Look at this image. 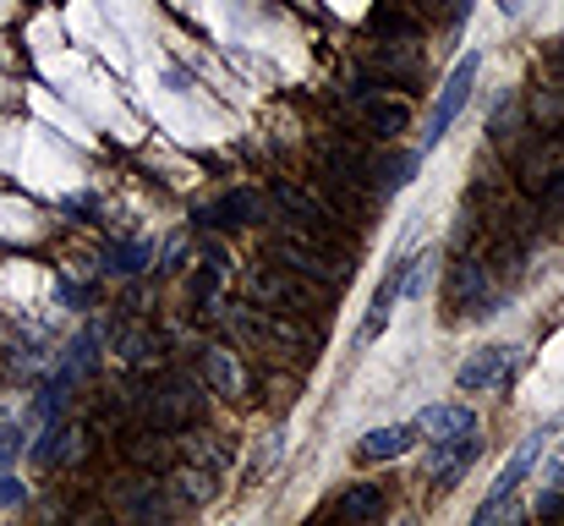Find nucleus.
<instances>
[{
    "instance_id": "obj_1",
    "label": "nucleus",
    "mask_w": 564,
    "mask_h": 526,
    "mask_svg": "<svg viewBox=\"0 0 564 526\" xmlns=\"http://www.w3.org/2000/svg\"><path fill=\"white\" fill-rule=\"evenodd\" d=\"M324 286L318 280H307V275H296V269H285V264H263V269H252L247 275V302H258V308H274V313H291V319H307V313H318L324 308Z\"/></svg>"
},
{
    "instance_id": "obj_2",
    "label": "nucleus",
    "mask_w": 564,
    "mask_h": 526,
    "mask_svg": "<svg viewBox=\"0 0 564 526\" xmlns=\"http://www.w3.org/2000/svg\"><path fill=\"white\" fill-rule=\"evenodd\" d=\"M225 324H230V335H241L247 346H258L263 356H291V351H313V330L302 324V319H291V313H274V308H230L225 313Z\"/></svg>"
},
{
    "instance_id": "obj_3",
    "label": "nucleus",
    "mask_w": 564,
    "mask_h": 526,
    "mask_svg": "<svg viewBox=\"0 0 564 526\" xmlns=\"http://www.w3.org/2000/svg\"><path fill=\"white\" fill-rule=\"evenodd\" d=\"M197 411H203V389L192 378H160L154 389L138 395V417L160 433H187Z\"/></svg>"
},
{
    "instance_id": "obj_4",
    "label": "nucleus",
    "mask_w": 564,
    "mask_h": 526,
    "mask_svg": "<svg viewBox=\"0 0 564 526\" xmlns=\"http://www.w3.org/2000/svg\"><path fill=\"white\" fill-rule=\"evenodd\" d=\"M499 297H505V286L494 280V269L471 247H460V258L449 264V308L466 313V319H494Z\"/></svg>"
},
{
    "instance_id": "obj_5",
    "label": "nucleus",
    "mask_w": 564,
    "mask_h": 526,
    "mask_svg": "<svg viewBox=\"0 0 564 526\" xmlns=\"http://www.w3.org/2000/svg\"><path fill=\"white\" fill-rule=\"evenodd\" d=\"M269 258L285 264V269H296V275H307V280H318L324 291H340L346 275H351L346 258H335V253H324V247H313V241H302V236H280V241L269 247Z\"/></svg>"
},
{
    "instance_id": "obj_6",
    "label": "nucleus",
    "mask_w": 564,
    "mask_h": 526,
    "mask_svg": "<svg viewBox=\"0 0 564 526\" xmlns=\"http://www.w3.org/2000/svg\"><path fill=\"white\" fill-rule=\"evenodd\" d=\"M560 171H564V138H554V132L527 138V143L516 149V186H521L527 197H543Z\"/></svg>"
},
{
    "instance_id": "obj_7",
    "label": "nucleus",
    "mask_w": 564,
    "mask_h": 526,
    "mask_svg": "<svg viewBox=\"0 0 564 526\" xmlns=\"http://www.w3.org/2000/svg\"><path fill=\"white\" fill-rule=\"evenodd\" d=\"M477 66H482V55L477 50H466L460 61H455V72H449V83H444V94H438V105H433V116H427V127H422V154L449 132V121L466 110V94H471V83H477Z\"/></svg>"
},
{
    "instance_id": "obj_8",
    "label": "nucleus",
    "mask_w": 564,
    "mask_h": 526,
    "mask_svg": "<svg viewBox=\"0 0 564 526\" xmlns=\"http://www.w3.org/2000/svg\"><path fill=\"white\" fill-rule=\"evenodd\" d=\"M477 455H482V439H477V428L471 433H460V439H444V444H433L427 450V477H433V489H455L471 466H477Z\"/></svg>"
},
{
    "instance_id": "obj_9",
    "label": "nucleus",
    "mask_w": 564,
    "mask_h": 526,
    "mask_svg": "<svg viewBox=\"0 0 564 526\" xmlns=\"http://www.w3.org/2000/svg\"><path fill=\"white\" fill-rule=\"evenodd\" d=\"M351 105H357V121L373 132L378 143L400 138V132H405V121H411V110H405L400 99L378 94V88H351Z\"/></svg>"
},
{
    "instance_id": "obj_10",
    "label": "nucleus",
    "mask_w": 564,
    "mask_h": 526,
    "mask_svg": "<svg viewBox=\"0 0 564 526\" xmlns=\"http://www.w3.org/2000/svg\"><path fill=\"white\" fill-rule=\"evenodd\" d=\"M521 356H510V346H482V351H471L466 362H460V373H455V384L466 389V395H477V389H494L510 367H516Z\"/></svg>"
},
{
    "instance_id": "obj_11",
    "label": "nucleus",
    "mask_w": 564,
    "mask_h": 526,
    "mask_svg": "<svg viewBox=\"0 0 564 526\" xmlns=\"http://www.w3.org/2000/svg\"><path fill=\"white\" fill-rule=\"evenodd\" d=\"M127 461L143 472V477H171V466H176V450H171V439L160 433V428H143V433H127Z\"/></svg>"
},
{
    "instance_id": "obj_12",
    "label": "nucleus",
    "mask_w": 564,
    "mask_h": 526,
    "mask_svg": "<svg viewBox=\"0 0 564 526\" xmlns=\"http://www.w3.org/2000/svg\"><path fill=\"white\" fill-rule=\"evenodd\" d=\"M203 219H208V225H258V219H269V197L252 192V186H236V192H225Z\"/></svg>"
},
{
    "instance_id": "obj_13",
    "label": "nucleus",
    "mask_w": 564,
    "mask_h": 526,
    "mask_svg": "<svg viewBox=\"0 0 564 526\" xmlns=\"http://www.w3.org/2000/svg\"><path fill=\"white\" fill-rule=\"evenodd\" d=\"M471 428H477V417H471L466 406H427V411L416 417V433H422L427 444L460 439V433H471Z\"/></svg>"
},
{
    "instance_id": "obj_14",
    "label": "nucleus",
    "mask_w": 564,
    "mask_h": 526,
    "mask_svg": "<svg viewBox=\"0 0 564 526\" xmlns=\"http://www.w3.org/2000/svg\"><path fill=\"white\" fill-rule=\"evenodd\" d=\"M368 33H373L378 44H416L422 39V17H411L405 6H378L373 17H368Z\"/></svg>"
},
{
    "instance_id": "obj_15",
    "label": "nucleus",
    "mask_w": 564,
    "mask_h": 526,
    "mask_svg": "<svg viewBox=\"0 0 564 526\" xmlns=\"http://www.w3.org/2000/svg\"><path fill=\"white\" fill-rule=\"evenodd\" d=\"M373 66H378V77H389V83H422L427 55L416 44H383L373 55Z\"/></svg>"
},
{
    "instance_id": "obj_16",
    "label": "nucleus",
    "mask_w": 564,
    "mask_h": 526,
    "mask_svg": "<svg viewBox=\"0 0 564 526\" xmlns=\"http://www.w3.org/2000/svg\"><path fill=\"white\" fill-rule=\"evenodd\" d=\"M400 286H405V253L389 264V275H383V286H378V297H373V308H368V319H362V341H373L378 330L389 324V308L400 302Z\"/></svg>"
},
{
    "instance_id": "obj_17",
    "label": "nucleus",
    "mask_w": 564,
    "mask_h": 526,
    "mask_svg": "<svg viewBox=\"0 0 564 526\" xmlns=\"http://www.w3.org/2000/svg\"><path fill=\"white\" fill-rule=\"evenodd\" d=\"M488 138H494V149L516 154V149L527 143V105H516V99H499V110H494V121H488Z\"/></svg>"
},
{
    "instance_id": "obj_18",
    "label": "nucleus",
    "mask_w": 564,
    "mask_h": 526,
    "mask_svg": "<svg viewBox=\"0 0 564 526\" xmlns=\"http://www.w3.org/2000/svg\"><path fill=\"white\" fill-rule=\"evenodd\" d=\"M543 439H549V428H538L532 439H521V450L505 461V472H499V483H494V500H510L521 483H527V472H532V461H538V450H543Z\"/></svg>"
},
{
    "instance_id": "obj_19",
    "label": "nucleus",
    "mask_w": 564,
    "mask_h": 526,
    "mask_svg": "<svg viewBox=\"0 0 564 526\" xmlns=\"http://www.w3.org/2000/svg\"><path fill=\"white\" fill-rule=\"evenodd\" d=\"M411 439H416V428H373V433L357 444V455H362V461H394V455L411 450Z\"/></svg>"
},
{
    "instance_id": "obj_20",
    "label": "nucleus",
    "mask_w": 564,
    "mask_h": 526,
    "mask_svg": "<svg viewBox=\"0 0 564 526\" xmlns=\"http://www.w3.org/2000/svg\"><path fill=\"white\" fill-rule=\"evenodd\" d=\"M422 165V154H389V160H373V192L378 197H389V192H400L411 171Z\"/></svg>"
},
{
    "instance_id": "obj_21",
    "label": "nucleus",
    "mask_w": 564,
    "mask_h": 526,
    "mask_svg": "<svg viewBox=\"0 0 564 526\" xmlns=\"http://www.w3.org/2000/svg\"><path fill=\"white\" fill-rule=\"evenodd\" d=\"M171 494H176V505H182V511H187V505H203V500H214V472H208V466H187V472H176Z\"/></svg>"
},
{
    "instance_id": "obj_22",
    "label": "nucleus",
    "mask_w": 564,
    "mask_h": 526,
    "mask_svg": "<svg viewBox=\"0 0 564 526\" xmlns=\"http://www.w3.org/2000/svg\"><path fill=\"white\" fill-rule=\"evenodd\" d=\"M378 511H383V489H378V483H362V489H351V494L340 500V516H346V522H368Z\"/></svg>"
},
{
    "instance_id": "obj_23",
    "label": "nucleus",
    "mask_w": 564,
    "mask_h": 526,
    "mask_svg": "<svg viewBox=\"0 0 564 526\" xmlns=\"http://www.w3.org/2000/svg\"><path fill=\"white\" fill-rule=\"evenodd\" d=\"M203 373L214 378V389H219V395H236V389H241V378H236V367H230V362H225L219 351H203Z\"/></svg>"
},
{
    "instance_id": "obj_24",
    "label": "nucleus",
    "mask_w": 564,
    "mask_h": 526,
    "mask_svg": "<svg viewBox=\"0 0 564 526\" xmlns=\"http://www.w3.org/2000/svg\"><path fill=\"white\" fill-rule=\"evenodd\" d=\"M187 455L197 461V466H208V472H219V466L230 461V450H225V444H214V439H203V433H192L187 439Z\"/></svg>"
},
{
    "instance_id": "obj_25",
    "label": "nucleus",
    "mask_w": 564,
    "mask_h": 526,
    "mask_svg": "<svg viewBox=\"0 0 564 526\" xmlns=\"http://www.w3.org/2000/svg\"><path fill=\"white\" fill-rule=\"evenodd\" d=\"M416 11H427V17H438V22H455L460 11H471V0H411Z\"/></svg>"
},
{
    "instance_id": "obj_26",
    "label": "nucleus",
    "mask_w": 564,
    "mask_h": 526,
    "mask_svg": "<svg viewBox=\"0 0 564 526\" xmlns=\"http://www.w3.org/2000/svg\"><path fill=\"white\" fill-rule=\"evenodd\" d=\"M543 219H549V225H564V171L554 175V186L543 192Z\"/></svg>"
},
{
    "instance_id": "obj_27",
    "label": "nucleus",
    "mask_w": 564,
    "mask_h": 526,
    "mask_svg": "<svg viewBox=\"0 0 564 526\" xmlns=\"http://www.w3.org/2000/svg\"><path fill=\"white\" fill-rule=\"evenodd\" d=\"M154 346H160L154 335H143V330H132V335L121 341V356H127V362H149V356H154Z\"/></svg>"
},
{
    "instance_id": "obj_28",
    "label": "nucleus",
    "mask_w": 564,
    "mask_h": 526,
    "mask_svg": "<svg viewBox=\"0 0 564 526\" xmlns=\"http://www.w3.org/2000/svg\"><path fill=\"white\" fill-rule=\"evenodd\" d=\"M110 269L116 275H138L143 269V247H110Z\"/></svg>"
},
{
    "instance_id": "obj_29",
    "label": "nucleus",
    "mask_w": 564,
    "mask_h": 526,
    "mask_svg": "<svg viewBox=\"0 0 564 526\" xmlns=\"http://www.w3.org/2000/svg\"><path fill=\"white\" fill-rule=\"evenodd\" d=\"M538 516H543V522H554V516H564V489H554V483L543 489V500H538Z\"/></svg>"
},
{
    "instance_id": "obj_30",
    "label": "nucleus",
    "mask_w": 564,
    "mask_h": 526,
    "mask_svg": "<svg viewBox=\"0 0 564 526\" xmlns=\"http://www.w3.org/2000/svg\"><path fill=\"white\" fill-rule=\"evenodd\" d=\"M543 66L554 72V83H564V39H560V44H549V50H543Z\"/></svg>"
},
{
    "instance_id": "obj_31",
    "label": "nucleus",
    "mask_w": 564,
    "mask_h": 526,
    "mask_svg": "<svg viewBox=\"0 0 564 526\" xmlns=\"http://www.w3.org/2000/svg\"><path fill=\"white\" fill-rule=\"evenodd\" d=\"M549 483H554V489H564V444L554 450V461H549Z\"/></svg>"
}]
</instances>
